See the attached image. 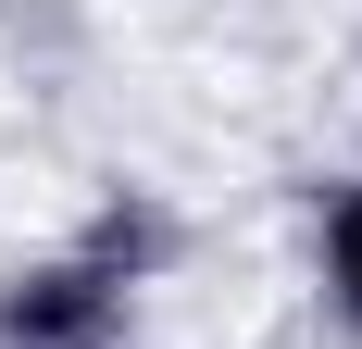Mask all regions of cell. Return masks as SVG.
<instances>
[{
    "instance_id": "cell-1",
    "label": "cell",
    "mask_w": 362,
    "mask_h": 349,
    "mask_svg": "<svg viewBox=\"0 0 362 349\" xmlns=\"http://www.w3.org/2000/svg\"><path fill=\"white\" fill-rule=\"evenodd\" d=\"M163 262H175V212L150 187H100L75 237L0 262V349H138Z\"/></svg>"
},
{
    "instance_id": "cell-2",
    "label": "cell",
    "mask_w": 362,
    "mask_h": 349,
    "mask_svg": "<svg viewBox=\"0 0 362 349\" xmlns=\"http://www.w3.org/2000/svg\"><path fill=\"white\" fill-rule=\"evenodd\" d=\"M313 300H325V324L362 349V162L313 187Z\"/></svg>"
}]
</instances>
